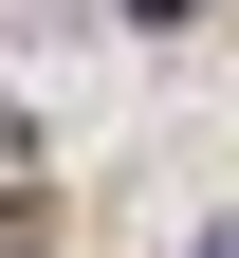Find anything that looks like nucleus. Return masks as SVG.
Here are the masks:
<instances>
[{"mask_svg":"<svg viewBox=\"0 0 239 258\" xmlns=\"http://www.w3.org/2000/svg\"><path fill=\"white\" fill-rule=\"evenodd\" d=\"M129 19H184V0H129Z\"/></svg>","mask_w":239,"mask_h":258,"instance_id":"obj_1","label":"nucleus"}]
</instances>
